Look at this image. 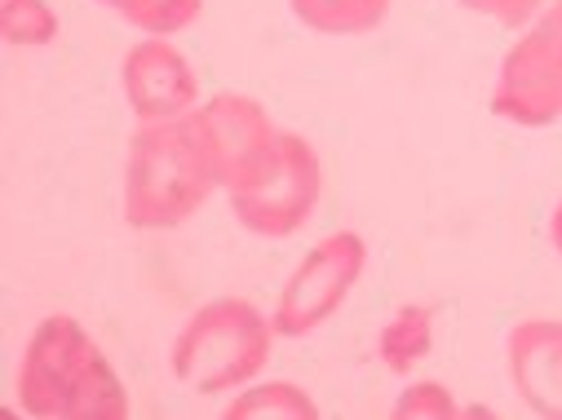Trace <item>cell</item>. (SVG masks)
Instances as JSON below:
<instances>
[{
  "label": "cell",
  "instance_id": "obj_4",
  "mask_svg": "<svg viewBox=\"0 0 562 420\" xmlns=\"http://www.w3.org/2000/svg\"><path fill=\"white\" fill-rule=\"evenodd\" d=\"M319 191H324L319 156L302 133H289V128H279L274 143L261 151V160L239 182L226 186L235 222L261 239L297 235L315 213Z\"/></svg>",
  "mask_w": 562,
  "mask_h": 420
},
{
  "label": "cell",
  "instance_id": "obj_2",
  "mask_svg": "<svg viewBox=\"0 0 562 420\" xmlns=\"http://www.w3.org/2000/svg\"><path fill=\"white\" fill-rule=\"evenodd\" d=\"M19 402L45 420H124L128 394L115 376L102 345L71 319L49 315L36 323L23 367H19Z\"/></svg>",
  "mask_w": 562,
  "mask_h": 420
},
{
  "label": "cell",
  "instance_id": "obj_9",
  "mask_svg": "<svg viewBox=\"0 0 562 420\" xmlns=\"http://www.w3.org/2000/svg\"><path fill=\"white\" fill-rule=\"evenodd\" d=\"M505 354H509V381L518 398L536 416L562 420V319L514 323Z\"/></svg>",
  "mask_w": 562,
  "mask_h": 420
},
{
  "label": "cell",
  "instance_id": "obj_15",
  "mask_svg": "<svg viewBox=\"0 0 562 420\" xmlns=\"http://www.w3.org/2000/svg\"><path fill=\"white\" fill-rule=\"evenodd\" d=\"M394 416L398 420H452L457 416V398L439 385V381H416V385H407L403 394H398V402H394Z\"/></svg>",
  "mask_w": 562,
  "mask_h": 420
},
{
  "label": "cell",
  "instance_id": "obj_8",
  "mask_svg": "<svg viewBox=\"0 0 562 420\" xmlns=\"http://www.w3.org/2000/svg\"><path fill=\"white\" fill-rule=\"evenodd\" d=\"M191 120H195V128L204 133V143L213 151L222 186L239 182L279 133L270 124L266 106L257 98H248V93H213L204 106L191 111Z\"/></svg>",
  "mask_w": 562,
  "mask_h": 420
},
{
  "label": "cell",
  "instance_id": "obj_17",
  "mask_svg": "<svg viewBox=\"0 0 562 420\" xmlns=\"http://www.w3.org/2000/svg\"><path fill=\"white\" fill-rule=\"evenodd\" d=\"M549 239H553V248H558V257H562V200H558L553 213H549Z\"/></svg>",
  "mask_w": 562,
  "mask_h": 420
},
{
  "label": "cell",
  "instance_id": "obj_10",
  "mask_svg": "<svg viewBox=\"0 0 562 420\" xmlns=\"http://www.w3.org/2000/svg\"><path fill=\"white\" fill-rule=\"evenodd\" d=\"M302 27L319 36H363L390 14V0H289Z\"/></svg>",
  "mask_w": 562,
  "mask_h": 420
},
{
  "label": "cell",
  "instance_id": "obj_1",
  "mask_svg": "<svg viewBox=\"0 0 562 420\" xmlns=\"http://www.w3.org/2000/svg\"><path fill=\"white\" fill-rule=\"evenodd\" d=\"M217 186L222 173L191 111L178 120L143 124L128 137L124 222L133 230H173L191 222Z\"/></svg>",
  "mask_w": 562,
  "mask_h": 420
},
{
  "label": "cell",
  "instance_id": "obj_3",
  "mask_svg": "<svg viewBox=\"0 0 562 420\" xmlns=\"http://www.w3.org/2000/svg\"><path fill=\"white\" fill-rule=\"evenodd\" d=\"M274 323L244 297H217L187 319L173 341V376L195 394H226L248 385L270 359Z\"/></svg>",
  "mask_w": 562,
  "mask_h": 420
},
{
  "label": "cell",
  "instance_id": "obj_6",
  "mask_svg": "<svg viewBox=\"0 0 562 420\" xmlns=\"http://www.w3.org/2000/svg\"><path fill=\"white\" fill-rule=\"evenodd\" d=\"M368 261V243L355 230H333L324 235L306 261L293 270L284 297L274 306V337H311L315 328H324L350 297V288L359 284Z\"/></svg>",
  "mask_w": 562,
  "mask_h": 420
},
{
  "label": "cell",
  "instance_id": "obj_16",
  "mask_svg": "<svg viewBox=\"0 0 562 420\" xmlns=\"http://www.w3.org/2000/svg\"><path fill=\"white\" fill-rule=\"evenodd\" d=\"M461 5H465L470 14L492 19V23L505 27V32H518V27H527V23L540 14L544 0H461Z\"/></svg>",
  "mask_w": 562,
  "mask_h": 420
},
{
  "label": "cell",
  "instance_id": "obj_5",
  "mask_svg": "<svg viewBox=\"0 0 562 420\" xmlns=\"http://www.w3.org/2000/svg\"><path fill=\"white\" fill-rule=\"evenodd\" d=\"M492 111L522 128L562 120V0L540 10L522 41L509 45L492 89Z\"/></svg>",
  "mask_w": 562,
  "mask_h": 420
},
{
  "label": "cell",
  "instance_id": "obj_7",
  "mask_svg": "<svg viewBox=\"0 0 562 420\" xmlns=\"http://www.w3.org/2000/svg\"><path fill=\"white\" fill-rule=\"evenodd\" d=\"M120 80H124V98H128L133 115L143 120V124L178 120V115L195 111V102H200L195 67H191V63L182 58V49L169 45L165 36L133 45V49L124 54Z\"/></svg>",
  "mask_w": 562,
  "mask_h": 420
},
{
  "label": "cell",
  "instance_id": "obj_11",
  "mask_svg": "<svg viewBox=\"0 0 562 420\" xmlns=\"http://www.w3.org/2000/svg\"><path fill=\"white\" fill-rule=\"evenodd\" d=\"M315 416L319 402L293 381H266L239 389V398L226 407V420H315Z\"/></svg>",
  "mask_w": 562,
  "mask_h": 420
},
{
  "label": "cell",
  "instance_id": "obj_14",
  "mask_svg": "<svg viewBox=\"0 0 562 420\" xmlns=\"http://www.w3.org/2000/svg\"><path fill=\"white\" fill-rule=\"evenodd\" d=\"M0 32L10 45H49L58 19L45 0H0Z\"/></svg>",
  "mask_w": 562,
  "mask_h": 420
},
{
  "label": "cell",
  "instance_id": "obj_13",
  "mask_svg": "<svg viewBox=\"0 0 562 420\" xmlns=\"http://www.w3.org/2000/svg\"><path fill=\"white\" fill-rule=\"evenodd\" d=\"M98 5H106L147 36H178L200 19L204 0H98Z\"/></svg>",
  "mask_w": 562,
  "mask_h": 420
},
{
  "label": "cell",
  "instance_id": "obj_12",
  "mask_svg": "<svg viewBox=\"0 0 562 420\" xmlns=\"http://www.w3.org/2000/svg\"><path fill=\"white\" fill-rule=\"evenodd\" d=\"M435 337V306H403L381 328V359L390 372H412L416 359H426Z\"/></svg>",
  "mask_w": 562,
  "mask_h": 420
}]
</instances>
